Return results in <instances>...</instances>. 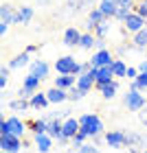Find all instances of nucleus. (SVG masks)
I'll return each mask as SVG.
<instances>
[{"mask_svg": "<svg viewBox=\"0 0 147 153\" xmlns=\"http://www.w3.org/2000/svg\"><path fill=\"white\" fill-rule=\"evenodd\" d=\"M83 94H86V92H83V90H79L77 85L68 90V99H73V101H79V99H83Z\"/></svg>", "mask_w": 147, "mask_h": 153, "instance_id": "31", "label": "nucleus"}, {"mask_svg": "<svg viewBox=\"0 0 147 153\" xmlns=\"http://www.w3.org/2000/svg\"><path fill=\"white\" fill-rule=\"evenodd\" d=\"M130 153H138V151H130Z\"/></svg>", "mask_w": 147, "mask_h": 153, "instance_id": "44", "label": "nucleus"}, {"mask_svg": "<svg viewBox=\"0 0 147 153\" xmlns=\"http://www.w3.org/2000/svg\"><path fill=\"white\" fill-rule=\"evenodd\" d=\"M55 70L59 74H77L79 76L83 70H81V64H77L75 57H59L55 61Z\"/></svg>", "mask_w": 147, "mask_h": 153, "instance_id": "2", "label": "nucleus"}, {"mask_svg": "<svg viewBox=\"0 0 147 153\" xmlns=\"http://www.w3.org/2000/svg\"><path fill=\"white\" fill-rule=\"evenodd\" d=\"M134 9H136L134 13H138L141 18H145V20H147V0H141V2H138Z\"/></svg>", "mask_w": 147, "mask_h": 153, "instance_id": "32", "label": "nucleus"}, {"mask_svg": "<svg viewBox=\"0 0 147 153\" xmlns=\"http://www.w3.org/2000/svg\"><path fill=\"white\" fill-rule=\"evenodd\" d=\"M51 144H53V138L48 134H38L35 136V147L40 153H48L51 151Z\"/></svg>", "mask_w": 147, "mask_h": 153, "instance_id": "14", "label": "nucleus"}, {"mask_svg": "<svg viewBox=\"0 0 147 153\" xmlns=\"http://www.w3.org/2000/svg\"><path fill=\"white\" fill-rule=\"evenodd\" d=\"M40 76H35V74H26L24 76V83H22V88H26V90H31L33 94H35V90H38V85H40Z\"/></svg>", "mask_w": 147, "mask_h": 153, "instance_id": "23", "label": "nucleus"}, {"mask_svg": "<svg viewBox=\"0 0 147 153\" xmlns=\"http://www.w3.org/2000/svg\"><path fill=\"white\" fill-rule=\"evenodd\" d=\"M132 88H136V90H147V72H141L136 76V81H132Z\"/></svg>", "mask_w": 147, "mask_h": 153, "instance_id": "28", "label": "nucleus"}, {"mask_svg": "<svg viewBox=\"0 0 147 153\" xmlns=\"http://www.w3.org/2000/svg\"><path fill=\"white\" fill-rule=\"evenodd\" d=\"M0 153H9V151H0Z\"/></svg>", "mask_w": 147, "mask_h": 153, "instance_id": "43", "label": "nucleus"}, {"mask_svg": "<svg viewBox=\"0 0 147 153\" xmlns=\"http://www.w3.org/2000/svg\"><path fill=\"white\" fill-rule=\"evenodd\" d=\"M99 9L106 18H114L118 4H116V0H99Z\"/></svg>", "mask_w": 147, "mask_h": 153, "instance_id": "13", "label": "nucleus"}, {"mask_svg": "<svg viewBox=\"0 0 147 153\" xmlns=\"http://www.w3.org/2000/svg\"><path fill=\"white\" fill-rule=\"evenodd\" d=\"M7 123H9V134H13V136H18V138H22L24 136V131H26V127H24V123L20 120V118H7Z\"/></svg>", "mask_w": 147, "mask_h": 153, "instance_id": "12", "label": "nucleus"}, {"mask_svg": "<svg viewBox=\"0 0 147 153\" xmlns=\"http://www.w3.org/2000/svg\"><path fill=\"white\" fill-rule=\"evenodd\" d=\"M106 142L112 149H121V147L128 144V134H125V131H108L106 134Z\"/></svg>", "mask_w": 147, "mask_h": 153, "instance_id": "6", "label": "nucleus"}, {"mask_svg": "<svg viewBox=\"0 0 147 153\" xmlns=\"http://www.w3.org/2000/svg\"><path fill=\"white\" fill-rule=\"evenodd\" d=\"M46 96H48V101L51 103H55V105H57V103H64L66 99H68V90H62V88H51L46 92Z\"/></svg>", "mask_w": 147, "mask_h": 153, "instance_id": "11", "label": "nucleus"}, {"mask_svg": "<svg viewBox=\"0 0 147 153\" xmlns=\"http://www.w3.org/2000/svg\"><path fill=\"white\" fill-rule=\"evenodd\" d=\"M7 81H9V76H4V74H0V88H7Z\"/></svg>", "mask_w": 147, "mask_h": 153, "instance_id": "39", "label": "nucleus"}, {"mask_svg": "<svg viewBox=\"0 0 147 153\" xmlns=\"http://www.w3.org/2000/svg\"><path fill=\"white\" fill-rule=\"evenodd\" d=\"M48 103H51V101H48L46 92H35L31 96V107H35V109H44Z\"/></svg>", "mask_w": 147, "mask_h": 153, "instance_id": "19", "label": "nucleus"}, {"mask_svg": "<svg viewBox=\"0 0 147 153\" xmlns=\"http://www.w3.org/2000/svg\"><path fill=\"white\" fill-rule=\"evenodd\" d=\"M22 144H24V142H20V138H18V136H13V134L0 136V149H2V151L16 153V151L22 149Z\"/></svg>", "mask_w": 147, "mask_h": 153, "instance_id": "5", "label": "nucleus"}, {"mask_svg": "<svg viewBox=\"0 0 147 153\" xmlns=\"http://www.w3.org/2000/svg\"><path fill=\"white\" fill-rule=\"evenodd\" d=\"M114 81V70H112V66H103L99 68V76H97V88L106 85V83H112Z\"/></svg>", "mask_w": 147, "mask_h": 153, "instance_id": "9", "label": "nucleus"}, {"mask_svg": "<svg viewBox=\"0 0 147 153\" xmlns=\"http://www.w3.org/2000/svg\"><path fill=\"white\" fill-rule=\"evenodd\" d=\"M29 129L33 131V136H38V134H46V129H48V120H46V118H42V120H31V123H29Z\"/></svg>", "mask_w": 147, "mask_h": 153, "instance_id": "21", "label": "nucleus"}, {"mask_svg": "<svg viewBox=\"0 0 147 153\" xmlns=\"http://www.w3.org/2000/svg\"><path fill=\"white\" fill-rule=\"evenodd\" d=\"M75 85H77V74H59V76H55V88L70 90Z\"/></svg>", "mask_w": 147, "mask_h": 153, "instance_id": "8", "label": "nucleus"}, {"mask_svg": "<svg viewBox=\"0 0 147 153\" xmlns=\"http://www.w3.org/2000/svg\"><path fill=\"white\" fill-rule=\"evenodd\" d=\"M0 20H2L4 24L18 22V13H13V7L11 4H2V7H0Z\"/></svg>", "mask_w": 147, "mask_h": 153, "instance_id": "15", "label": "nucleus"}, {"mask_svg": "<svg viewBox=\"0 0 147 153\" xmlns=\"http://www.w3.org/2000/svg\"><path fill=\"white\" fill-rule=\"evenodd\" d=\"M143 153H147V151H143Z\"/></svg>", "mask_w": 147, "mask_h": 153, "instance_id": "45", "label": "nucleus"}, {"mask_svg": "<svg viewBox=\"0 0 147 153\" xmlns=\"http://www.w3.org/2000/svg\"><path fill=\"white\" fill-rule=\"evenodd\" d=\"M79 153H101V151H99L97 144H83V147L79 149Z\"/></svg>", "mask_w": 147, "mask_h": 153, "instance_id": "35", "label": "nucleus"}, {"mask_svg": "<svg viewBox=\"0 0 147 153\" xmlns=\"http://www.w3.org/2000/svg\"><path fill=\"white\" fill-rule=\"evenodd\" d=\"M138 70H141V72H147V61H141V66H138Z\"/></svg>", "mask_w": 147, "mask_h": 153, "instance_id": "41", "label": "nucleus"}, {"mask_svg": "<svg viewBox=\"0 0 147 153\" xmlns=\"http://www.w3.org/2000/svg\"><path fill=\"white\" fill-rule=\"evenodd\" d=\"M79 129H81L79 120H75V118H66L64 120V136L68 138V140H73V138L79 134Z\"/></svg>", "mask_w": 147, "mask_h": 153, "instance_id": "10", "label": "nucleus"}, {"mask_svg": "<svg viewBox=\"0 0 147 153\" xmlns=\"http://www.w3.org/2000/svg\"><path fill=\"white\" fill-rule=\"evenodd\" d=\"M141 74V70L138 68H132V66H128V72H125V76H128L130 81H136V76Z\"/></svg>", "mask_w": 147, "mask_h": 153, "instance_id": "34", "label": "nucleus"}, {"mask_svg": "<svg viewBox=\"0 0 147 153\" xmlns=\"http://www.w3.org/2000/svg\"><path fill=\"white\" fill-rule=\"evenodd\" d=\"M31 64V59H29V53H22V55H18V57H13L11 59V64H9V68H24V66H29Z\"/></svg>", "mask_w": 147, "mask_h": 153, "instance_id": "22", "label": "nucleus"}, {"mask_svg": "<svg viewBox=\"0 0 147 153\" xmlns=\"http://www.w3.org/2000/svg\"><path fill=\"white\" fill-rule=\"evenodd\" d=\"M99 90H101V96H103V99H114V94H116L118 85H116V81H112V83H106V85H101Z\"/></svg>", "mask_w": 147, "mask_h": 153, "instance_id": "24", "label": "nucleus"}, {"mask_svg": "<svg viewBox=\"0 0 147 153\" xmlns=\"http://www.w3.org/2000/svg\"><path fill=\"white\" fill-rule=\"evenodd\" d=\"M145 22H147V20L141 18L138 13H130V16L125 18V22H123V24H125V29H128V31L138 33V31H143V29H145Z\"/></svg>", "mask_w": 147, "mask_h": 153, "instance_id": "7", "label": "nucleus"}, {"mask_svg": "<svg viewBox=\"0 0 147 153\" xmlns=\"http://www.w3.org/2000/svg\"><path fill=\"white\" fill-rule=\"evenodd\" d=\"M33 20V7H20L18 9V24H29Z\"/></svg>", "mask_w": 147, "mask_h": 153, "instance_id": "20", "label": "nucleus"}, {"mask_svg": "<svg viewBox=\"0 0 147 153\" xmlns=\"http://www.w3.org/2000/svg\"><path fill=\"white\" fill-rule=\"evenodd\" d=\"M79 42H81V33L77 31L75 26L66 29V33H64V44L66 46H79Z\"/></svg>", "mask_w": 147, "mask_h": 153, "instance_id": "17", "label": "nucleus"}, {"mask_svg": "<svg viewBox=\"0 0 147 153\" xmlns=\"http://www.w3.org/2000/svg\"><path fill=\"white\" fill-rule=\"evenodd\" d=\"M79 46H81V48H92V46H97V39L92 37V33H83Z\"/></svg>", "mask_w": 147, "mask_h": 153, "instance_id": "29", "label": "nucleus"}, {"mask_svg": "<svg viewBox=\"0 0 147 153\" xmlns=\"http://www.w3.org/2000/svg\"><path fill=\"white\" fill-rule=\"evenodd\" d=\"M130 13H132V11H130V7H118L114 18H116V20H121V22H125V18H128Z\"/></svg>", "mask_w": 147, "mask_h": 153, "instance_id": "33", "label": "nucleus"}, {"mask_svg": "<svg viewBox=\"0 0 147 153\" xmlns=\"http://www.w3.org/2000/svg\"><path fill=\"white\" fill-rule=\"evenodd\" d=\"M77 2H79V9H86V7H92L97 0H77Z\"/></svg>", "mask_w": 147, "mask_h": 153, "instance_id": "37", "label": "nucleus"}, {"mask_svg": "<svg viewBox=\"0 0 147 153\" xmlns=\"http://www.w3.org/2000/svg\"><path fill=\"white\" fill-rule=\"evenodd\" d=\"M123 103H125V107H128V109H132V112H141L147 101H145V96L141 94V90L130 88L128 94H125V99H123Z\"/></svg>", "mask_w": 147, "mask_h": 153, "instance_id": "3", "label": "nucleus"}, {"mask_svg": "<svg viewBox=\"0 0 147 153\" xmlns=\"http://www.w3.org/2000/svg\"><path fill=\"white\" fill-rule=\"evenodd\" d=\"M114 57H112V53L108 51V48H103V51H97L92 55V59H90V64H92V68H103V66H112L114 64Z\"/></svg>", "mask_w": 147, "mask_h": 153, "instance_id": "4", "label": "nucleus"}, {"mask_svg": "<svg viewBox=\"0 0 147 153\" xmlns=\"http://www.w3.org/2000/svg\"><path fill=\"white\" fill-rule=\"evenodd\" d=\"M79 125H81L79 131L86 134L88 138H97V136L103 134V123H101V118L97 114H83L79 118Z\"/></svg>", "mask_w": 147, "mask_h": 153, "instance_id": "1", "label": "nucleus"}, {"mask_svg": "<svg viewBox=\"0 0 147 153\" xmlns=\"http://www.w3.org/2000/svg\"><path fill=\"white\" fill-rule=\"evenodd\" d=\"M35 51H38V46H26V51H24V53H29V55H31V53H35Z\"/></svg>", "mask_w": 147, "mask_h": 153, "instance_id": "42", "label": "nucleus"}, {"mask_svg": "<svg viewBox=\"0 0 147 153\" xmlns=\"http://www.w3.org/2000/svg\"><path fill=\"white\" fill-rule=\"evenodd\" d=\"M7 29H9V24H4V22H0V35H4Z\"/></svg>", "mask_w": 147, "mask_h": 153, "instance_id": "40", "label": "nucleus"}, {"mask_svg": "<svg viewBox=\"0 0 147 153\" xmlns=\"http://www.w3.org/2000/svg\"><path fill=\"white\" fill-rule=\"evenodd\" d=\"M116 4L118 7H130L132 9V7H134V0H116Z\"/></svg>", "mask_w": 147, "mask_h": 153, "instance_id": "38", "label": "nucleus"}, {"mask_svg": "<svg viewBox=\"0 0 147 153\" xmlns=\"http://www.w3.org/2000/svg\"><path fill=\"white\" fill-rule=\"evenodd\" d=\"M108 31H110V22H108V20H103V22L94 29V33H97V37H99V39L106 37V35H108Z\"/></svg>", "mask_w": 147, "mask_h": 153, "instance_id": "30", "label": "nucleus"}, {"mask_svg": "<svg viewBox=\"0 0 147 153\" xmlns=\"http://www.w3.org/2000/svg\"><path fill=\"white\" fill-rule=\"evenodd\" d=\"M103 20H108V18L101 13V9H99V7H97V9H92V11L88 13V29H90V31H92V29H97V26H99V24L103 22Z\"/></svg>", "mask_w": 147, "mask_h": 153, "instance_id": "16", "label": "nucleus"}, {"mask_svg": "<svg viewBox=\"0 0 147 153\" xmlns=\"http://www.w3.org/2000/svg\"><path fill=\"white\" fill-rule=\"evenodd\" d=\"M112 70H114V76H125V72H128V66H125L123 59H116L114 64H112Z\"/></svg>", "mask_w": 147, "mask_h": 153, "instance_id": "27", "label": "nucleus"}, {"mask_svg": "<svg viewBox=\"0 0 147 153\" xmlns=\"http://www.w3.org/2000/svg\"><path fill=\"white\" fill-rule=\"evenodd\" d=\"M134 46H136V48H145V46H147V26H145L143 31L134 33Z\"/></svg>", "mask_w": 147, "mask_h": 153, "instance_id": "25", "label": "nucleus"}, {"mask_svg": "<svg viewBox=\"0 0 147 153\" xmlns=\"http://www.w3.org/2000/svg\"><path fill=\"white\" fill-rule=\"evenodd\" d=\"M138 118H141V123L147 127V103H145V107L141 109V112H138Z\"/></svg>", "mask_w": 147, "mask_h": 153, "instance_id": "36", "label": "nucleus"}, {"mask_svg": "<svg viewBox=\"0 0 147 153\" xmlns=\"http://www.w3.org/2000/svg\"><path fill=\"white\" fill-rule=\"evenodd\" d=\"M29 105H31V101H26V99H18V101H11L9 103V107L13 109V112H24Z\"/></svg>", "mask_w": 147, "mask_h": 153, "instance_id": "26", "label": "nucleus"}, {"mask_svg": "<svg viewBox=\"0 0 147 153\" xmlns=\"http://www.w3.org/2000/svg\"><path fill=\"white\" fill-rule=\"evenodd\" d=\"M31 74L40 76V79H46V76H48V64H46V61H42V59H35L31 64Z\"/></svg>", "mask_w": 147, "mask_h": 153, "instance_id": "18", "label": "nucleus"}]
</instances>
